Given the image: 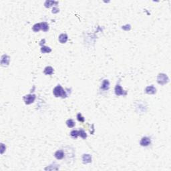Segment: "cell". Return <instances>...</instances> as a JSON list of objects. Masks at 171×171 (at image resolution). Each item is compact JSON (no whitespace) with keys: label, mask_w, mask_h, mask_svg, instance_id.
<instances>
[{"label":"cell","mask_w":171,"mask_h":171,"mask_svg":"<svg viewBox=\"0 0 171 171\" xmlns=\"http://www.w3.org/2000/svg\"><path fill=\"white\" fill-rule=\"evenodd\" d=\"M54 156L57 160H61L64 157V153L62 150H57Z\"/></svg>","instance_id":"30bf717a"},{"label":"cell","mask_w":171,"mask_h":171,"mask_svg":"<svg viewBox=\"0 0 171 171\" xmlns=\"http://www.w3.org/2000/svg\"><path fill=\"white\" fill-rule=\"evenodd\" d=\"M4 144H1V154H3V153H4V151L5 150V149L4 150Z\"/></svg>","instance_id":"7402d4cb"},{"label":"cell","mask_w":171,"mask_h":171,"mask_svg":"<svg viewBox=\"0 0 171 171\" xmlns=\"http://www.w3.org/2000/svg\"><path fill=\"white\" fill-rule=\"evenodd\" d=\"M57 4V2H55V1H46V3H45V6L46 8H49L51 7L52 5H53V4Z\"/></svg>","instance_id":"ac0fdd59"},{"label":"cell","mask_w":171,"mask_h":171,"mask_svg":"<svg viewBox=\"0 0 171 171\" xmlns=\"http://www.w3.org/2000/svg\"><path fill=\"white\" fill-rule=\"evenodd\" d=\"M1 64L2 66H8L9 64V57L7 55H4L1 57Z\"/></svg>","instance_id":"8992f818"},{"label":"cell","mask_w":171,"mask_h":171,"mask_svg":"<svg viewBox=\"0 0 171 171\" xmlns=\"http://www.w3.org/2000/svg\"><path fill=\"white\" fill-rule=\"evenodd\" d=\"M157 82L159 84L164 85L168 82V78L164 74H159L157 77Z\"/></svg>","instance_id":"7a4b0ae2"},{"label":"cell","mask_w":171,"mask_h":171,"mask_svg":"<svg viewBox=\"0 0 171 171\" xmlns=\"http://www.w3.org/2000/svg\"><path fill=\"white\" fill-rule=\"evenodd\" d=\"M53 73V69L51 66H47L44 69V74L46 75H52Z\"/></svg>","instance_id":"7c38bea8"},{"label":"cell","mask_w":171,"mask_h":171,"mask_svg":"<svg viewBox=\"0 0 171 171\" xmlns=\"http://www.w3.org/2000/svg\"><path fill=\"white\" fill-rule=\"evenodd\" d=\"M41 52L42 53H49L52 52V49L49 48V47H47V46H43L41 48Z\"/></svg>","instance_id":"5bb4252c"},{"label":"cell","mask_w":171,"mask_h":171,"mask_svg":"<svg viewBox=\"0 0 171 171\" xmlns=\"http://www.w3.org/2000/svg\"><path fill=\"white\" fill-rule=\"evenodd\" d=\"M82 160L84 164L90 163L92 162V157L90 154H84L82 156Z\"/></svg>","instance_id":"9c48e42d"},{"label":"cell","mask_w":171,"mask_h":171,"mask_svg":"<svg viewBox=\"0 0 171 171\" xmlns=\"http://www.w3.org/2000/svg\"><path fill=\"white\" fill-rule=\"evenodd\" d=\"M110 88V82L108 80H104L103 81L101 88L103 90H108Z\"/></svg>","instance_id":"ba28073f"},{"label":"cell","mask_w":171,"mask_h":171,"mask_svg":"<svg viewBox=\"0 0 171 171\" xmlns=\"http://www.w3.org/2000/svg\"><path fill=\"white\" fill-rule=\"evenodd\" d=\"M53 95L56 97H62V98H66L67 95L66 94V92L63 89L60 85H58L56 87L53 89Z\"/></svg>","instance_id":"6da1fadb"},{"label":"cell","mask_w":171,"mask_h":171,"mask_svg":"<svg viewBox=\"0 0 171 171\" xmlns=\"http://www.w3.org/2000/svg\"><path fill=\"white\" fill-rule=\"evenodd\" d=\"M145 91L148 94H154L156 92V89L153 86H150L146 88Z\"/></svg>","instance_id":"52a82bcc"},{"label":"cell","mask_w":171,"mask_h":171,"mask_svg":"<svg viewBox=\"0 0 171 171\" xmlns=\"http://www.w3.org/2000/svg\"><path fill=\"white\" fill-rule=\"evenodd\" d=\"M59 12V9L56 8H54L53 9V13H57V12Z\"/></svg>","instance_id":"44dd1931"},{"label":"cell","mask_w":171,"mask_h":171,"mask_svg":"<svg viewBox=\"0 0 171 171\" xmlns=\"http://www.w3.org/2000/svg\"><path fill=\"white\" fill-rule=\"evenodd\" d=\"M35 100V94H28L23 97V100L26 104H31L34 102Z\"/></svg>","instance_id":"3957f363"},{"label":"cell","mask_w":171,"mask_h":171,"mask_svg":"<svg viewBox=\"0 0 171 171\" xmlns=\"http://www.w3.org/2000/svg\"><path fill=\"white\" fill-rule=\"evenodd\" d=\"M41 30V25L40 23H35L34 26H33V30L35 32H38Z\"/></svg>","instance_id":"e0dca14e"},{"label":"cell","mask_w":171,"mask_h":171,"mask_svg":"<svg viewBox=\"0 0 171 171\" xmlns=\"http://www.w3.org/2000/svg\"><path fill=\"white\" fill-rule=\"evenodd\" d=\"M66 124L68 126L69 128H73L75 126V122L72 119H69L66 121Z\"/></svg>","instance_id":"9a60e30c"},{"label":"cell","mask_w":171,"mask_h":171,"mask_svg":"<svg viewBox=\"0 0 171 171\" xmlns=\"http://www.w3.org/2000/svg\"><path fill=\"white\" fill-rule=\"evenodd\" d=\"M140 144L142 146H148L151 144V140L148 137H144L141 139Z\"/></svg>","instance_id":"5b68a950"},{"label":"cell","mask_w":171,"mask_h":171,"mask_svg":"<svg viewBox=\"0 0 171 171\" xmlns=\"http://www.w3.org/2000/svg\"><path fill=\"white\" fill-rule=\"evenodd\" d=\"M115 94L116 96H125L127 94V92L119 84H117L115 87Z\"/></svg>","instance_id":"277c9868"},{"label":"cell","mask_w":171,"mask_h":171,"mask_svg":"<svg viewBox=\"0 0 171 171\" xmlns=\"http://www.w3.org/2000/svg\"><path fill=\"white\" fill-rule=\"evenodd\" d=\"M77 118H78V120L80 122H84V118L82 116V114L80 113H78L77 114Z\"/></svg>","instance_id":"ffe728a7"},{"label":"cell","mask_w":171,"mask_h":171,"mask_svg":"<svg viewBox=\"0 0 171 171\" xmlns=\"http://www.w3.org/2000/svg\"><path fill=\"white\" fill-rule=\"evenodd\" d=\"M70 135L73 138H77L78 136H79V131L78 130H72L70 133Z\"/></svg>","instance_id":"2e32d148"},{"label":"cell","mask_w":171,"mask_h":171,"mask_svg":"<svg viewBox=\"0 0 171 171\" xmlns=\"http://www.w3.org/2000/svg\"><path fill=\"white\" fill-rule=\"evenodd\" d=\"M79 136H80L82 138L85 139V138H86V137H87V134L85 132V131H84V130L80 129V130H79Z\"/></svg>","instance_id":"d6986e66"},{"label":"cell","mask_w":171,"mask_h":171,"mask_svg":"<svg viewBox=\"0 0 171 171\" xmlns=\"http://www.w3.org/2000/svg\"><path fill=\"white\" fill-rule=\"evenodd\" d=\"M41 25V30L44 31H47L49 30V26L46 22H42L40 23Z\"/></svg>","instance_id":"4fadbf2b"},{"label":"cell","mask_w":171,"mask_h":171,"mask_svg":"<svg viewBox=\"0 0 171 171\" xmlns=\"http://www.w3.org/2000/svg\"><path fill=\"white\" fill-rule=\"evenodd\" d=\"M59 41L61 44H65L66 42L68 41V35L66 34H62L60 35L59 36Z\"/></svg>","instance_id":"8fae6325"}]
</instances>
